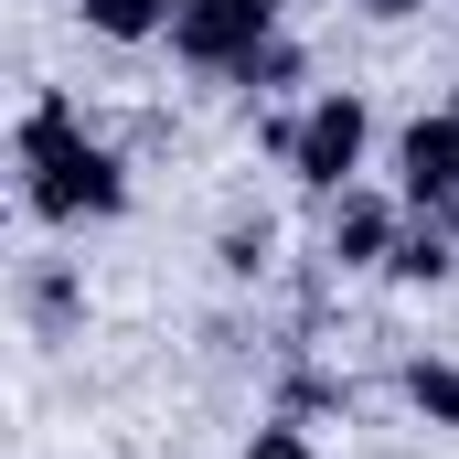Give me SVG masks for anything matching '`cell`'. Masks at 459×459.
Returning <instances> with one entry per match:
<instances>
[{
  "label": "cell",
  "mask_w": 459,
  "mask_h": 459,
  "mask_svg": "<svg viewBox=\"0 0 459 459\" xmlns=\"http://www.w3.org/2000/svg\"><path fill=\"white\" fill-rule=\"evenodd\" d=\"M278 160H289V171H299V193H321V204L352 193V182H363V160H374V108H363L352 86H321L310 108L278 128Z\"/></svg>",
  "instance_id": "cell-2"
},
{
  "label": "cell",
  "mask_w": 459,
  "mask_h": 459,
  "mask_svg": "<svg viewBox=\"0 0 459 459\" xmlns=\"http://www.w3.org/2000/svg\"><path fill=\"white\" fill-rule=\"evenodd\" d=\"M235 459H321V449L299 438V417H256V438H246Z\"/></svg>",
  "instance_id": "cell-10"
},
{
  "label": "cell",
  "mask_w": 459,
  "mask_h": 459,
  "mask_svg": "<svg viewBox=\"0 0 459 459\" xmlns=\"http://www.w3.org/2000/svg\"><path fill=\"white\" fill-rule=\"evenodd\" d=\"M406 406H417L428 428H449V438H459V363L417 352V363H406Z\"/></svg>",
  "instance_id": "cell-8"
},
{
  "label": "cell",
  "mask_w": 459,
  "mask_h": 459,
  "mask_svg": "<svg viewBox=\"0 0 459 459\" xmlns=\"http://www.w3.org/2000/svg\"><path fill=\"white\" fill-rule=\"evenodd\" d=\"M406 225H417V214H406V193H374V182H352V193H332V214H321V256L363 278V267H385V256L406 246Z\"/></svg>",
  "instance_id": "cell-5"
},
{
  "label": "cell",
  "mask_w": 459,
  "mask_h": 459,
  "mask_svg": "<svg viewBox=\"0 0 459 459\" xmlns=\"http://www.w3.org/2000/svg\"><path fill=\"white\" fill-rule=\"evenodd\" d=\"M395 193H406V214H459V108H428L395 128Z\"/></svg>",
  "instance_id": "cell-4"
},
{
  "label": "cell",
  "mask_w": 459,
  "mask_h": 459,
  "mask_svg": "<svg viewBox=\"0 0 459 459\" xmlns=\"http://www.w3.org/2000/svg\"><path fill=\"white\" fill-rule=\"evenodd\" d=\"M449 108H459V97H449Z\"/></svg>",
  "instance_id": "cell-12"
},
{
  "label": "cell",
  "mask_w": 459,
  "mask_h": 459,
  "mask_svg": "<svg viewBox=\"0 0 459 459\" xmlns=\"http://www.w3.org/2000/svg\"><path fill=\"white\" fill-rule=\"evenodd\" d=\"M11 150H22V204L54 235H86V225H108V214H128V160L86 128V108L65 86L22 108V139Z\"/></svg>",
  "instance_id": "cell-1"
},
{
  "label": "cell",
  "mask_w": 459,
  "mask_h": 459,
  "mask_svg": "<svg viewBox=\"0 0 459 459\" xmlns=\"http://www.w3.org/2000/svg\"><path fill=\"white\" fill-rule=\"evenodd\" d=\"M32 321H43V332H65V321H75V278H65V267H54V278H32Z\"/></svg>",
  "instance_id": "cell-11"
},
{
  "label": "cell",
  "mask_w": 459,
  "mask_h": 459,
  "mask_svg": "<svg viewBox=\"0 0 459 459\" xmlns=\"http://www.w3.org/2000/svg\"><path fill=\"white\" fill-rule=\"evenodd\" d=\"M278 0H171V54L204 65V75H235L256 43H278Z\"/></svg>",
  "instance_id": "cell-3"
},
{
  "label": "cell",
  "mask_w": 459,
  "mask_h": 459,
  "mask_svg": "<svg viewBox=\"0 0 459 459\" xmlns=\"http://www.w3.org/2000/svg\"><path fill=\"white\" fill-rule=\"evenodd\" d=\"M267 256H278V225L256 214V225H225V278H267Z\"/></svg>",
  "instance_id": "cell-9"
},
{
  "label": "cell",
  "mask_w": 459,
  "mask_h": 459,
  "mask_svg": "<svg viewBox=\"0 0 459 459\" xmlns=\"http://www.w3.org/2000/svg\"><path fill=\"white\" fill-rule=\"evenodd\" d=\"M97 43H171V0H75Z\"/></svg>",
  "instance_id": "cell-6"
},
{
  "label": "cell",
  "mask_w": 459,
  "mask_h": 459,
  "mask_svg": "<svg viewBox=\"0 0 459 459\" xmlns=\"http://www.w3.org/2000/svg\"><path fill=\"white\" fill-rule=\"evenodd\" d=\"M449 267H459V235L438 225V214H428V225H406V246L385 256V278H406V289H438Z\"/></svg>",
  "instance_id": "cell-7"
}]
</instances>
